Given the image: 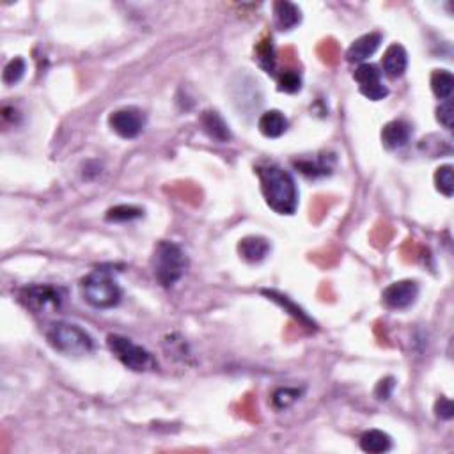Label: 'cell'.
<instances>
[{"instance_id":"603a6c76","label":"cell","mask_w":454,"mask_h":454,"mask_svg":"<svg viewBox=\"0 0 454 454\" xmlns=\"http://www.w3.org/2000/svg\"><path fill=\"white\" fill-rule=\"evenodd\" d=\"M23 75H25V60L20 59V57H16V59L9 60V63H7V66L4 67L2 80H4V84L14 85V84H18L21 78H23Z\"/></svg>"},{"instance_id":"d6986e66","label":"cell","mask_w":454,"mask_h":454,"mask_svg":"<svg viewBox=\"0 0 454 454\" xmlns=\"http://www.w3.org/2000/svg\"><path fill=\"white\" fill-rule=\"evenodd\" d=\"M302 396V389H293V387H282L277 389L271 396V403L277 410H286L291 405H295L296 401Z\"/></svg>"},{"instance_id":"d4e9b609","label":"cell","mask_w":454,"mask_h":454,"mask_svg":"<svg viewBox=\"0 0 454 454\" xmlns=\"http://www.w3.org/2000/svg\"><path fill=\"white\" fill-rule=\"evenodd\" d=\"M296 167L300 169V173L306 174V176L318 178L325 176V174L330 173V167L325 162H310V160H302V162H296Z\"/></svg>"},{"instance_id":"7c38bea8","label":"cell","mask_w":454,"mask_h":454,"mask_svg":"<svg viewBox=\"0 0 454 454\" xmlns=\"http://www.w3.org/2000/svg\"><path fill=\"white\" fill-rule=\"evenodd\" d=\"M199 123H201L202 131H205L210 139H213V141L217 142L231 141L232 135H231V130H229L227 123L224 121V117L220 116L219 112H215V110H206V112H202Z\"/></svg>"},{"instance_id":"cb8c5ba5","label":"cell","mask_w":454,"mask_h":454,"mask_svg":"<svg viewBox=\"0 0 454 454\" xmlns=\"http://www.w3.org/2000/svg\"><path fill=\"white\" fill-rule=\"evenodd\" d=\"M257 60H259L261 67H263L266 73H274L275 53H274V45H271V41H264L263 45H259V48H257Z\"/></svg>"},{"instance_id":"f546056e","label":"cell","mask_w":454,"mask_h":454,"mask_svg":"<svg viewBox=\"0 0 454 454\" xmlns=\"http://www.w3.org/2000/svg\"><path fill=\"white\" fill-rule=\"evenodd\" d=\"M392 389H394V380L392 378H385L378 384L377 387V396L378 399H389L392 394Z\"/></svg>"},{"instance_id":"7a4b0ae2","label":"cell","mask_w":454,"mask_h":454,"mask_svg":"<svg viewBox=\"0 0 454 454\" xmlns=\"http://www.w3.org/2000/svg\"><path fill=\"white\" fill-rule=\"evenodd\" d=\"M46 341L55 352L64 353L67 357L87 355L94 348V339L91 337V334L78 325L67 323V321H57V323L50 325L46 330Z\"/></svg>"},{"instance_id":"8992f818","label":"cell","mask_w":454,"mask_h":454,"mask_svg":"<svg viewBox=\"0 0 454 454\" xmlns=\"http://www.w3.org/2000/svg\"><path fill=\"white\" fill-rule=\"evenodd\" d=\"M64 291L50 284H32L20 291L21 306L32 313L39 314L48 309H59L63 306Z\"/></svg>"},{"instance_id":"e0dca14e","label":"cell","mask_w":454,"mask_h":454,"mask_svg":"<svg viewBox=\"0 0 454 454\" xmlns=\"http://www.w3.org/2000/svg\"><path fill=\"white\" fill-rule=\"evenodd\" d=\"M431 89L438 99H451L454 89L453 73L448 70H437L431 75Z\"/></svg>"},{"instance_id":"9c48e42d","label":"cell","mask_w":454,"mask_h":454,"mask_svg":"<svg viewBox=\"0 0 454 454\" xmlns=\"http://www.w3.org/2000/svg\"><path fill=\"white\" fill-rule=\"evenodd\" d=\"M412 137V126L405 121H391L382 130V142L387 149L405 148Z\"/></svg>"},{"instance_id":"4316f807","label":"cell","mask_w":454,"mask_h":454,"mask_svg":"<svg viewBox=\"0 0 454 454\" xmlns=\"http://www.w3.org/2000/svg\"><path fill=\"white\" fill-rule=\"evenodd\" d=\"M437 119L438 123L444 128L451 130L453 128V119H454V109H453V102L451 99H445L441 107L437 109Z\"/></svg>"},{"instance_id":"484cf974","label":"cell","mask_w":454,"mask_h":454,"mask_svg":"<svg viewBox=\"0 0 454 454\" xmlns=\"http://www.w3.org/2000/svg\"><path fill=\"white\" fill-rule=\"evenodd\" d=\"M264 295H268V296H270L271 300H275V302L281 303L282 307H286V309H288V310H291L293 316H295L296 320L302 321V323H306V325H313V323H310L309 318H307L306 314H303L302 310L298 309V307H295V306H293L291 302H289L288 296H282V295H279V293H275V291H264Z\"/></svg>"},{"instance_id":"30bf717a","label":"cell","mask_w":454,"mask_h":454,"mask_svg":"<svg viewBox=\"0 0 454 454\" xmlns=\"http://www.w3.org/2000/svg\"><path fill=\"white\" fill-rule=\"evenodd\" d=\"M382 45V34L378 32H371V34L362 36V38L357 39L352 46L346 52V59L348 63H359L362 64L364 60L369 59Z\"/></svg>"},{"instance_id":"4fadbf2b","label":"cell","mask_w":454,"mask_h":454,"mask_svg":"<svg viewBox=\"0 0 454 454\" xmlns=\"http://www.w3.org/2000/svg\"><path fill=\"white\" fill-rule=\"evenodd\" d=\"M238 250L239 256L247 263H261L270 254V242L261 238V236H247V238H243L239 242Z\"/></svg>"},{"instance_id":"52a82bcc","label":"cell","mask_w":454,"mask_h":454,"mask_svg":"<svg viewBox=\"0 0 454 454\" xmlns=\"http://www.w3.org/2000/svg\"><path fill=\"white\" fill-rule=\"evenodd\" d=\"M110 128L123 139H135L146 124V116L142 110L135 107H126L110 114L109 117Z\"/></svg>"},{"instance_id":"5bb4252c","label":"cell","mask_w":454,"mask_h":454,"mask_svg":"<svg viewBox=\"0 0 454 454\" xmlns=\"http://www.w3.org/2000/svg\"><path fill=\"white\" fill-rule=\"evenodd\" d=\"M257 128H259V131L264 137L279 139L288 130V119H286V116L281 110H268L259 117Z\"/></svg>"},{"instance_id":"ba28073f","label":"cell","mask_w":454,"mask_h":454,"mask_svg":"<svg viewBox=\"0 0 454 454\" xmlns=\"http://www.w3.org/2000/svg\"><path fill=\"white\" fill-rule=\"evenodd\" d=\"M419 296V286L416 281H399L389 286L384 291L382 298L389 309L401 310L409 309Z\"/></svg>"},{"instance_id":"ac0fdd59","label":"cell","mask_w":454,"mask_h":454,"mask_svg":"<svg viewBox=\"0 0 454 454\" xmlns=\"http://www.w3.org/2000/svg\"><path fill=\"white\" fill-rule=\"evenodd\" d=\"M355 80L359 82L360 89L382 84V71L378 70V66H374V64L362 63L355 70Z\"/></svg>"},{"instance_id":"ffe728a7","label":"cell","mask_w":454,"mask_h":454,"mask_svg":"<svg viewBox=\"0 0 454 454\" xmlns=\"http://www.w3.org/2000/svg\"><path fill=\"white\" fill-rule=\"evenodd\" d=\"M435 185L441 194L445 198H453L454 194V178H453V166H442L438 167L435 173Z\"/></svg>"},{"instance_id":"8fae6325","label":"cell","mask_w":454,"mask_h":454,"mask_svg":"<svg viewBox=\"0 0 454 454\" xmlns=\"http://www.w3.org/2000/svg\"><path fill=\"white\" fill-rule=\"evenodd\" d=\"M384 73L391 78H399L405 75L406 67H409V53L401 45H391L387 52L384 53Z\"/></svg>"},{"instance_id":"5b68a950","label":"cell","mask_w":454,"mask_h":454,"mask_svg":"<svg viewBox=\"0 0 454 454\" xmlns=\"http://www.w3.org/2000/svg\"><path fill=\"white\" fill-rule=\"evenodd\" d=\"M107 346H109L110 352L114 353V357H116L123 366H126L128 369L137 371V373H144V371H151L156 367V362L155 359H153L151 353H149L148 350L142 348V346L131 342L128 337L112 334L107 337Z\"/></svg>"},{"instance_id":"7402d4cb","label":"cell","mask_w":454,"mask_h":454,"mask_svg":"<svg viewBox=\"0 0 454 454\" xmlns=\"http://www.w3.org/2000/svg\"><path fill=\"white\" fill-rule=\"evenodd\" d=\"M142 210L141 208H135V206H126V205H121L116 206V208L109 210L107 213V220L110 222H128V220H135L139 217H142Z\"/></svg>"},{"instance_id":"83f0119b","label":"cell","mask_w":454,"mask_h":454,"mask_svg":"<svg viewBox=\"0 0 454 454\" xmlns=\"http://www.w3.org/2000/svg\"><path fill=\"white\" fill-rule=\"evenodd\" d=\"M360 92H362V94L366 96L367 99H373V102H380V99H384L385 96L389 94V89L385 87L384 82H382V84L371 85V87H366V89H360Z\"/></svg>"},{"instance_id":"2e32d148","label":"cell","mask_w":454,"mask_h":454,"mask_svg":"<svg viewBox=\"0 0 454 454\" xmlns=\"http://www.w3.org/2000/svg\"><path fill=\"white\" fill-rule=\"evenodd\" d=\"M360 448L371 454L387 453L392 448V438L380 430H369L360 437Z\"/></svg>"},{"instance_id":"3957f363","label":"cell","mask_w":454,"mask_h":454,"mask_svg":"<svg viewBox=\"0 0 454 454\" xmlns=\"http://www.w3.org/2000/svg\"><path fill=\"white\" fill-rule=\"evenodd\" d=\"M187 270V256L180 245L160 242L153 254V274L163 288H171L183 277Z\"/></svg>"},{"instance_id":"9a60e30c","label":"cell","mask_w":454,"mask_h":454,"mask_svg":"<svg viewBox=\"0 0 454 454\" xmlns=\"http://www.w3.org/2000/svg\"><path fill=\"white\" fill-rule=\"evenodd\" d=\"M275 21L281 31H291L302 21V13L293 2L281 0L275 4Z\"/></svg>"},{"instance_id":"277c9868","label":"cell","mask_w":454,"mask_h":454,"mask_svg":"<svg viewBox=\"0 0 454 454\" xmlns=\"http://www.w3.org/2000/svg\"><path fill=\"white\" fill-rule=\"evenodd\" d=\"M82 295L96 309H112L121 302V288L107 270H94L82 279Z\"/></svg>"},{"instance_id":"44dd1931","label":"cell","mask_w":454,"mask_h":454,"mask_svg":"<svg viewBox=\"0 0 454 454\" xmlns=\"http://www.w3.org/2000/svg\"><path fill=\"white\" fill-rule=\"evenodd\" d=\"M277 84H279V91L288 92V94H295L302 89V78L296 71L293 70H286L282 71L277 77Z\"/></svg>"},{"instance_id":"6da1fadb","label":"cell","mask_w":454,"mask_h":454,"mask_svg":"<svg viewBox=\"0 0 454 454\" xmlns=\"http://www.w3.org/2000/svg\"><path fill=\"white\" fill-rule=\"evenodd\" d=\"M257 176L266 205L279 215H293L298 208V188L291 174L282 167L268 163L257 167Z\"/></svg>"},{"instance_id":"f1b7e54d","label":"cell","mask_w":454,"mask_h":454,"mask_svg":"<svg viewBox=\"0 0 454 454\" xmlns=\"http://www.w3.org/2000/svg\"><path fill=\"white\" fill-rule=\"evenodd\" d=\"M435 412H437V417H441V419H444V421L453 419L454 406H453L451 399H448V398L438 399L437 405H435Z\"/></svg>"}]
</instances>
